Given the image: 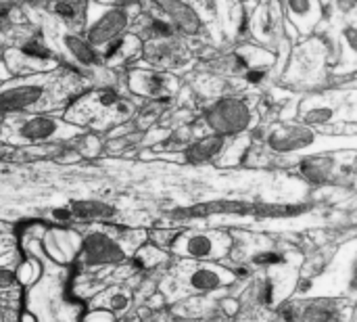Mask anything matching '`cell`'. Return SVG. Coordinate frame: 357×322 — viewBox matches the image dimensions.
Returning <instances> with one entry per match:
<instances>
[{
	"label": "cell",
	"instance_id": "9c48e42d",
	"mask_svg": "<svg viewBox=\"0 0 357 322\" xmlns=\"http://www.w3.org/2000/svg\"><path fill=\"white\" fill-rule=\"evenodd\" d=\"M128 25V13L123 8H109L98 15V19L88 27V44L98 46L107 44L121 36V31Z\"/></svg>",
	"mask_w": 357,
	"mask_h": 322
},
{
	"label": "cell",
	"instance_id": "8fae6325",
	"mask_svg": "<svg viewBox=\"0 0 357 322\" xmlns=\"http://www.w3.org/2000/svg\"><path fill=\"white\" fill-rule=\"evenodd\" d=\"M289 19L299 27L301 34H310L322 19L320 0H282Z\"/></svg>",
	"mask_w": 357,
	"mask_h": 322
},
{
	"label": "cell",
	"instance_id": "484cf974",
	"mask_svg": "<svg viewBox=\"0 0 357 322\" xmlns=\"http://www.w3.org/2000/svg\"><path fill=\"white\" fill-rule=\"evenodd\" d=\"M77 149H82V153H86V155H96L98 149H100V145H98L96 136H84V138L79 140Z\"/></svg>",
	"mask_w": 357,
	"mask_h": 322
},
{
	"label": "cell",
	"instance_id": "83f0119b",
	"mask_svg": "<svg viewBox=\"0 0 357 322\" xmlns=\"http://www.w3.org/2000/svg\"><path fill=\"white\" fill-rule=\"evenodd\" d=\"M17 283V277L8 268H0V289H10Z\"/></svg>",
	"mask_w": 357,
	"mask_h": 322
},
{
	"label": "cell",
	"instance_id": "ba28073f",
	"mask_svg": "<svg viewBox=\"0 0 357 322\" xmlns=\"http://www.w3.org/2000/svg\"><path fill=\"white\" fill-rule=\"evenodd\" d=\"M128 258V251L123 243H119L109 233L96 230L90 233L82 247H79V260L84 266H107V264H119Z\"/></svg>",
	"mask_w": 357,
	"mask_h": 322
},
{
	"label": "cell",
	"instance_id": "d4e9b609",
	"mask_svg": "<svg viewBox=\"0 0 357 322\" xmlns=\"http://www.w3.org/2000/svg\"><path fill=\"white\" fill-rule=\"evenodd\" d=\"M255 264H261V266H276L282 262V256H278L276 251H261L253 258Z\"/></svg>",
	"mask_w": 357,
	"mask_h": 322
},
{
	"label": "cell",
	"instance_id": "277c9868",
	"mask_svg": "<svg viewBox=\"0 0 357 322\" xmlns=\"http://www.w3.org/2000/svg\"><path fill=\"white\" fill-rule=\"evenodd\" d=\"M172 251L192 262H213L228 256L232 237L226 233H182L169 243Z\"/></svg>",
	"mask_w": 357,
	"mask_h": 322
},
{
	"label": "cell",
	"instance_id": "ffe728a7",
	"mask_svg": "<svg viewBox=\"0 0 357 322\" xmlns=\"http://www.w3.org/2000/svg\"><path fill=\"white\" fill-rule=\"evenodd\" d=\"M21 52L25 54V57H29V59H33V61H48L50 57H52V50L40 40V38H31V40H27L23 46H21Z\"/></svg>",
	"mask_w": 357,
	"mask_h": 322
},
{
	"label": "cell",
	"instance_id": "1f68e13d",
	"mask_svg": "<svg viewBox=\"0 0 357 322\" xmlns=\"http://www.w3.org/2000/svg\"><path fill=\"white\" fill-rule=\"evenodd\" d=\"M264 75H266V71H264V69H251V71L247 73V80H249V82H253V84H257V82H261V80H264Z\"/></svg>",
	"mask_w": 357,
	"mask_h": 322
},
{
	"label": "cell",
	"instance_id": "603a6c76",
	"mask_svg": "<svg viewBox=\"0 0 357 322\" xmlns=\"http://www.w3.org/2000/svg\"><path fill=\"white\" fill-rule=\"evenodd\" d=\"M149 31H153V36H157V38H169L174 34V27H172V23H167L163 19H153L149 25Z\"/></svg>",
	"mask_w": 357,
	"mask_h": 322
},
{
	"label": "cell",
	"instance_id": "7a4b0ae2",
	"mask_svg": "<svg viewBox=\"0 0 357 322\" xmlns=\"http://www.w3.org/2000/svg\"><path fill=\"white\" fill-rule=\"evenodd\" d=\"M236 275L228 268L203 264V262H182L176 270L163 281V293L172 300H180L197 293H211L224 285L234 283Z\"/></svg>",
	"mask_w": 357,
	"mask_h": 322
},
{
	"label": "cell",
	"instance_id": "d6986e66",
	"mask_svg": "<svg viewBox=\"0 0 357 322\" xmlns=\"http://www.w3.org/2000/svg\"><path fill=\"white\" fill-rule=\"evenodd\" d=\"M63 239H65V230H54L52 235H48V241H46L48 251L54 254L61 262H65L69 258L71 249L75 251V237L71 239V235H69L67 241H63Z\"/></svg>",
	"mask_w": 357,
	"mask_h": 322
},
{
	"label": "cell",
	"instance_id": "30bf717a",
	"mask_svg": "<svg viewBox=\"0 0 357 322\" xmlns=\"http://www.w3.org/2000/svg\"><path fill=\"white\" fill-rule=\"evenodd\" d=\"M130 88L134 94H142L151 98H167L176 90V80H172L165 73L138 69L130 73Z\"/></svg>",
	"mask_w": 357,
	"mask_h": 322
},
{
	"label": "cell",
	"instance_id": "f1b7e54d",
	"mask_svg": "<svg viewBox=\"0 0 357 322\" xmlns=\"http://www.w3.org/2000/svg\"><path fill=\"white\" fill-rule=\"evenodd\" d=\"M50 216H52L56 222H63V224L73 222V216H71L69 207H56V210H52V212H50Z\"/></svg>",
	"mask_w": 357,
	"mask_h": 322
},
{
	"label": "cell",
	"instance_id": "2e32d148",
	"mask_svg": "<svg viewBox=\"0 0 357 322\" xmlns=\"http://www.w3.org/2000/svg\"><path fill=\"white\" fill-rule=\"evenodd\" d=\"M339 316H341V308L333 300H314L299 310L301 322H337Z\"/></svg>",
	"mask_w": 357,
	"mask_h": 322
},
{
	"label": "cell",
	"instance_id": "44dd1931",
	"mask_svg": "<svg viewBox=\"0 0 357 322\" xmlns=\"http://www.w3.org/2000/svg\"><path fill=\"white\" fill-rule=\"evenodd\" d=\"M172 57H174V48H172L169 44L157 42V44H151V46L146 48V59H149V63L163 65V63H167Z\"/></svg>",
	"mask_w": 357,
	"mask_h": 322
},
{
	"label": "cell",
	"instance_id": "9a60e30c",
	"mask_svg": "<svg viewBox=\"0 0 357 322\" xmlns=\"http://www.w3.org/2000/svg\"><path fill=\"white\" fill-rule=\"evenodd\" d=\"M69 212L73 216V220H82V222H96V220H109L115 216V207L109 205L107 201L100 199H82V201H71Z\"/></svg>",
	"mask_w": 357,
	"mask_h": 322
},
{
	"label": "cell",
	"instance_id": "6da1fadb",
	"mask_svg": "<svg viewBox=\"0 0 357 322\" xmlns=\"http://www.w3.org/2000/svg\"><path fill=\"white\" fill-rule=\"evenodd\" d=\"M75 82V80H73ZM71 78L59 75H31L0 86V117L25 115L52 105H59L75 86Z\"/></svg>",
	"mask_w": 357,
	"mask_h": 322
},
{
	"label": "cell",
	"instance_id": "52a82bcc",
	"mask_svg": "<svg viewBox=\"0 0 357 322\" xmlns=\"http://www.w3.org/2000/svg\"><path fill=\"white\" fill-rule=\"evenodd\" d=\"M326 145H333V138L318 136L307 126H276L268 134V147L276 153L322 151Z\"/></svg>",
	"mask_w": 357,
	"mask_h": 322
},
{
	"label": "cell",
	"instance_id": "5b68a950",
	"mask_svg": "<svg viewBox=\"0 0 357 322\" xmlns=\"http://www.w3.org/2000/svg\"><path fill=\"white\" fill-rule=\"evenodd\" d=\"M13 140L17 142H46V140H67L77 134V126H71L65 119L29 113L13 128Z\"/></svg>",
	"mask_w": 357,
	"mask_h": 322
},
{
	"label": "cell",
	"instance_id": "8992f818",
	"mask_svg": "<svg viewBox=\"0 0 357 322\" xmlns=\"http://www.w3.org/2000/svg\"><path fill=\"white\" fill-rule=\"evenodd\" d=\"M251 117L253 115H251L249 105L236 96L220 98L205 113V122H207L209 130L218 136H224V138L230 134L245 132L251 124Z\"/></svg>",
	"mask_w": 357,
	"mask_h": 322
},
{
	"label": "cell",
	"instance_id": "7402d4cb",
	"mask_svg": "<svg viewBox=\"0 0 357 322\" xmlns=\"http://www.w3.org/2000/svg\"><path fill=\"white\" fill-rule=\"evenodd\" d=\"M161 260H165V256H163L159 249H155V247L140 249V254H138V262H140V266H144V268L155 266V264L161 262Z\"/></svg>",
	"mask_w": 357,
	"mask_h": 322
},
{
	"label": "cell",
	"instance_id": "5bb4252c",
	"mask_svg": "<svg viewBox=\"0 0 357 322\" xmlns=\"http://www.w3.org/2000/svg\"><path fill=\"white\" fill-rule=\"evenodd\" d=\"M335 159L333 157H324V155H312L299 161V172L301 176L312 182V184H324L333 178L335 174Z\"/></svg>",
	"mask_w": 357,
	"mask_h": 322
},
{
	"label": "cell",
	"instance_id": "4fadbf2b",
	"mask_svg": "<svg viewBox=\"0 0 357 322\" xmlns=\"http://www.w3.org/2000/svg\"><path fill=\"white\" fill-rule=\"evenodd\" d=\"M224 147H226V138L218 136V134H211L207 138L192 140L184 149V159L190 166H203L207 161H213L220 153H224Z\"/></svg>",
	"mask_w": 357,
	"mask_h": 322
},
{
	"label": "cell",
	"instance_id": "f546056e",
	"mask_svg": "<svg viewBox=\"0 0 357 322\" xmlns=\"http://www.w3.org/2000/svg\"><path fill=\"white\" fill-rule=\"evenodd\" d=\"M86 322H113V316L109 312H105V310H98L94 314H88Z\"/></svg>",
	"mask_w": 357,
	"mask_h": 322
},
{
	"label": "cell",
	"instance_id": "4dcf8cb0",
	"mask_svg": "<svg viewBox=\"0 0 357 322\" xmlns=\"http://www.w3.org/2000/svg\"><path fill=\"white\" fill-rule=\"evenodd\" d=\"M356 4L357 0H337L339 10H341V13H347V15H351V13L356 10Z\"/></svg>",
	"mask_w": 357,
	"mask_h": 322
},
{
	"label": "cell",
	"instance_id": "3957f363",
	"mask_svg": "<svg viewBox=\"0 0 357 322\" xmlns=\"http://www.w3.org/2000/svg\"><path fill=\"white\" fill-rule=\"evenodd\" d=\"M130 105L115 92V90H98L86 98H79L69 111L67 119L82 124H96L100 117L107 115V122H117L130 115Z\"/></svg>",
	"mask_w": 357,
	"mask_h": 322
},
{
	"label": "cell",
	"instance_id": "e0dca14e",
	"mask_svg": "<svg viewBox=\"0 0 357 322\" xmlns=\"http://www.w3.org/2000/svg\"><path fill=\"white\" fill-rule=\"evenodd\" d=\"M65 48H67V52L73 57V61L79 63V65H84V67H92V65H96V61H98L96 50H94L86 40H82V38H77V36H67V38H65Z\"/></svg>",
	"mask_w": 357,
	"mask_h": 322
},
{
	"label": "cell",
	"instance_id": "cb8c5ba5",
	"mask_svg": "<svg viewBox=\"0 0 357 322\" xmlns=\"http://www.w3.org/2000/svg\"><path fill=\"white\" fill-rule=\"evenodd\" d=\"M54 13H56L59 17H63V19H75L77 8H75V4H73V2H69V0H61V2H56Z\"/></svg>",
	"mask_w": 357,
	"mask_h": 322
},
{
	"label": "cell",
	"instance_id": "4316f807",
	"mask_svg": "<svg viewBox=\"0 0 357 322\" xmlns=\"http://www.w3.org/2000/svg\"><path fill=\"white\" fill-rule=\"evenodd\" d=\"M10 10H13V4L6 2V0H0V31H4L10 23Z\"/></svg>",
	"mask_w": 357,
	"mask_h": 322
},
{
	"label": "cell",
	"instance_id": "ac0fdd59",
	"mask_svg": "<svg viewBox=\"0 0 357 322\" xmlns=\"http://www.w3.org/2000/svg\"><path fill=\"white\" fill-rule=\"evenodd\" d=\"M98 300H105V302H96L105 312H109V314H121V312H126L128 308H130V304H132V295L128 293V291H123V289H111V291H107V293H102Z\"/></svg>",
	"mask_w": 357,
	"mask_h": 322
},
{
	"label": "cell",
	"instance_id": "7c38bea8",
	"mask_svg": "<svg viewBox=\"0 0 357 322\" xmlns=\"http://www.w3.org/2000/svg\"><path fill=\"white\" fill-rule=\"evenodd\" d=\"M339 119V105L328 103V96H312L301 105L303 126H328Z\"/></svg>",
	"mask_w": 357,
	"mask_h": 322
}]
</instances>
